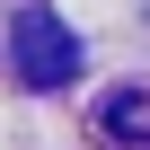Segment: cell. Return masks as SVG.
Returning <instances> with one entry per match:
<instances>
[{
    "label": "cell",
    "mask_w": 150,
    "mask_h": 150,
    "mask_svg": "<svg viewBox=\"0 0 150 150\" xmlns=\"http://www.w3.org/2000/svg\"><path fill=\"white\" fill-rule=\"evenodd\" d=\"M9 62H18L27 88H62V80H80V35H71L53 9H27L9 27Z\"/></svg>",
    "instance_id": "6da1fadb"
},
{
    "label": "cell",
    "mask_w": 150,
    "mask_h": 150,
    "mask_svg": "<svg viewBox=\"0 0 150 150\" xmlns=\"http://www.w3.org/2000/svg\"><path fill=\"white\" fill-rule=\"evenodd\" d=\"M97 132H106V141H150V88H106Z\"/></svg>",
    "instance_id": "7a4b0ae2"
}]
</instances>
